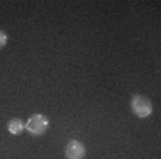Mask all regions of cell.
Wrapping results in <instances>:
<instances>
[{"instance_id": "277c9868", "label": "cell", "mask_w": 161, "mask_h": 159, "mask_svg": "<svg viewBox=\"0 0 161 159\" xmlns=\"http://www.w3.org/2000/svg\"><path fill=\"white\" fill-rule=\"evenodd\" d=\"M7 129H9V132L13 134V135H20L21 132H23V129H25V122L20 118H13L7 124Z\"/></svg>"}, {"instance_id": "7a4b0ae2", "label": "cell", "mask_w": 161, "mask_h": 159, "mask_svg": "<svg viewBox=\"0 0 161 159\" xmlns=\"http://www.w3.org/2000/svg\"><path fill=\"white\" fill-rule=\"evenodd\" d=\"M131 109L138 118H146L153 112V102L144 95H134L131 99Z\"/></svg>"}, {"instance_id": "3957f363", "label": "cell", "mask_w": 161, "mask_h": 159, "mask_svg": "<svg viewBox=\"0 0 161 159\" xmlns=\"http://www.w3.org/2000/svg\"><path fill=\"white\" fill-rule=\"evenodd\" d=\"M86 155V148L81 142L71 139L66 146V158L67 159H83Z\"/></svg>"}, {"instance_id": "5b68a950", "label": "cell", "mask_w": 161, "mask_h": 159, "mask_svg": "<svg viewBox=\"0 0 161 159\" xmlns=\"http://www.w3.org/2000/svg\"><path fill=\"white\" fill-rule=\"evenodd\" d=\"M6 43H7V34L3 30H0V50L6 45Z\"/></svg>"}, {"instance_id": "6da1fadb", "label": "cell", "mask_w": 161, "mask_h": 159, "mask_svg": "<svg viewBox=\"0 0 161 159\" xmlns=\"http://www.w3.org/2000/svg\"><path fill=\"white\" fill-rule=\"evenodd\" d=\"M49 128V119L43 114H33L25 124V129L33 136L43 135Z\"/></svg>"}]
</instances>
